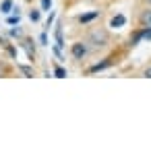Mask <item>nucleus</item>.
<instances>
[{"instance_id":"nucleus-9","label":"nucleus","mask_w":151,"mask_h":151,"mask_svg":"<svg viewBox=\"0 0 151 151\" xmlns=\"http://www.w3.org/2000/svg\"><path fill=\"white\" fill-rule=\"evenodd\" d=\"M106 66H110V62H101V64H95V66H91V73H95V70H101V68H106Z\"/></svg>"},{"instance_id":"nucleus-12","label":"nucleus","mask_w":151,"mask_h":151,"mask_svg":"<svg viewBox=\"0 0 151 151\" xmlns=\"http://www.w3.org/2000/svg\"><path fill=\"white\" fill-rule=\"evenodd\" d=\"M50 6H52V0H42V9L44 11H48Z\"/></svg>"},{"instance_id":"nucleus-6","label":"nucleus","mask_w":151,"mask_h":151,"mask_svg":"<svg viewBox=\"0 0 151 151\" xmlns=\"http://www.w3.org/2000/svg\"><path fill=\"white\" fill-rule=\"evenodd\" d=\"M56 42H58V46H64V42H62V29H60V25L56 27Z\"/></svg>"},{"instance_id":"nucleus-8","label":"nucleus","mask_w":151,"mask_h":151,"mask_svg":"<svg viewBox=\"0 0 151 151\" xmlns=\"http://www.w3.org/2000/svg\"><path fill=\"white\" fill-rule=\"evenodd\" d=\"M19 19H21V17H19V13H17V15H13V17H9V25H19Z\"/></svg>"},{"instance_id":"nucleus-5","label":"nucleus","mask_w":151,"mask_h":151,"mask_svg":"<svg viewBox=\"0 0 151 151\" xmlns=\"http://www.w3.org/2000/svg\"><path fill=\"white\" fill-rule=\"evenodd\" d=\"M95 17H97V13H89V15H81V19H79V21H81V23H87V21H91V19H95Z\"/></svg>"},{"instance_id":"nucleus-14","label":"nucleus","mask_w":151,"mask_h":151,"mask_svg":"<svg viewBox=\"0 0 151 151\" xmlns=\"http://www.w3.org/2000/svg\"><path fill=\"white\" fill-rule=\"evenodd\" d=\"M149 2H151V0H149Z\"/></svg>"},{"instance_id":"nucleus-11","label":"nucleus","mask_w":151,"mask_h":151,"mask_svg":"<svg viewBox=\"0 0 151 151\" xmlns=\"http://www.w3.org/2000/svg\"><path fill=\"white\" fill-rule=\"evenodd\" d=\"M21 33H23V31H21L19 27H17V29H15V27L11 29V35H13V37H21Z\"/></svg>"},{"instance_id":"nucleus-1","label":"nucleus","mask_w":151,"mask_h":151,"mask_svg":"<svg viewBox=\"0 0 151 151\" xmlns=\"http://www.w3.org/2000/svg\"><path fill=\"white\" fill-rule=\"evenodd\" d=\"M85 52H87V48H85L83 44H75V46H73V56H75V58L85 56Z\"/></svg>"},{"instance_id":"nucleus-3","label":"nucleus","mask_w":151,"mask_h":151,"mask_svg":"<svg viewBox=\"0 0 151 151\" xmlns=\"http://www.w3.org/2000/svg\"><path fill=\"white\" fill-rule=\"evenodd\" d=\"M141 23H143L145 27H151V11H145V13L141 15Z\"/></svg>"},{"instance_id":"nucleus-4","label":"nucleus","mask_w":151,"mask_h":151,"mask_svg":"<svg viewBox=\"0 0 151 151\" xmlns=\"http://www.w3.org/2000/svg\"><path fill=\"white\" fill-rule=\"evenodd\" d=\"M0 9H2V13H11V9H13V0H4V2L0 4Z\"/></svg>"},{"instance_id":"nucleus-13","label":"nucleus","mask_w":151,"mask_h":151,"mask_svg":"<svg viewBox=\"0 0 151 151\" xmlns=\"http://www.w3.org/2000/svg\"><path fill=\"white\" fill-rule=\"evenodd\" d=\"M145 77H149V79H151V68H147V70H145Z\"/></svg>"},{"instance_id":"nucleus-10","label":"nucleus","mask_w":151,"mask_h":151,"mask_svg":"<svg viewBox=\"0 0 151 151\" xmlns=\"http://www.w3.org/2000/svg\"><path fill=\"white\" fill-rule=\"evenodd\" d=\"M29 19H31L33 23H35V21H40V11H31V13H29Z\"/></svg>"},{"instance_id":"nucleus-7","label":"nucleus","mask_w":151,"mask_h":151,"mask_svg":"<svg viewBox=\"0 0 151 151\" xmlns=\"http://www.w3.org/2000/svg\"><path fill=\"white\" fill-rule=\"evenodd\" d=\"M54 75H56V77H60V79H62V77H66V70H64V68H62V66H56V68H54Z\"/></svg>"},{"instance_id":"nucleus-2","label":"nucleus","mask_w":151,"mask_h":151,"mask_svg":"<svg viewBox=\"0 0 151 151\" xmlns=\"http://www.w3.org/2000/svg\"><path fill=\"white\" fill-rule=\"evenodd\" d=\"M126 23V19L122 17V15H118V17H114L112 21H110V27H114V29H118V27H122Z\"/></svg>"}]
</instances>
